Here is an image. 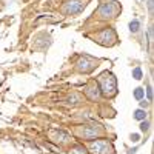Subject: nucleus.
Segmentation results:
<instances>
[{"label": "nucleus", "mask_w": 154, "mask_h": 154, "mask_svg": "<svg viewBox=\"0 0 154 154\" xmlns=\"http://www.w3.org/2000/svg\"><path fill=\"white\" fill-rule=\"evenodd\" d=\"M100 89L103 96L106 97H112L116 93H117V85H116V77L111 72H103L100 75Z\"/></svg>", "instance_id": "nucleus-1"}, {"label": "nucleus", "mask_w": 154, "mask_h": 154, "mask_svg": "<svg viewBox=\"0 0 154 154\" xmlns=\"http://www.w3.org/2000/svg\"><path fill=\"white\" fill-rule=\"evenodd\" d=\"M119 12V6L116 5V2H112V0H108V2L102 3L97 14L102 17V19H108V17H116V14Z\"/></svg>", "instance_id": "nucleus-2"}, {"label": "nucleus", "mask_w": 154, "mask_h": 154, "mask_svg": "<svg viewBox=\"0 0 154 154\" xmlns=\"http://www.w3.org/2000/svg\"><path fill=\"white\" fill-rule=\"evenodd\" d=\"M83 8H85V3L82 0H69V2H66L65 6H63V12H65V14H77V12H80Z\"/></svg>", "instance_id": "nucleus-3"}, {"label": "nucleus", "mask_w": 154, "mask_h": 154, "mask_svg": "<svg viewBox=\"0 0 154 154\" xmlns=\"http://www.w3.org/2000/svg\"><path fill=\"white\" fill-rule=\"evenodd\" d=\"M91 152L93 154H111V146L106 140H97L91 143Z\"/></svg>", "instance_id": "nucleus-4"}, {"label": "nucleus", "mask_w": 154, "mask_h": 154, "mask_svg": "<svg viewBox=\"0 0 154 154\" xmlns=\"http://www.w3.org/2000/svg\"><path fill=\"white\" fill-rule=\"evenodd\" d=\"M94 66H96V62L91 60L89 57H82L79 62H77V69H79V71H83V72L93 71Z\"/></svg>", "instance_id": "nucleus-5"}, {"label": "nucleus", "mask_w": 154, "mask_h": 154, "mask_svg": "<svg viewBox=\"0 0 154 154\" xmlns=\"http://www.w3.org/2000/svg\"><path fill=\"white\" fill-rule=\"evenodd\" d=\"M85 93L91 100H96V99H99V86L96 83H89L85 88Z\"/></svg>", "instance_id": "nucleus-6"}, {"label": "nucleus", "mask_w": 154, "mask_h": 154, "mask_svg": "<svg viewBox=\"0 0 154 154\" xmlns=\"http://www.w3.org/2000/svg\"><path fill=\"white\" fill-rule=\"evenodd\" d=\"M102 40H116V32H114L111 28L102 31V32L97 35V42H102Z\"/></svg>", "instance_id": "nucleus-7"}, {"label": "nucleus", "mask_w": 154, "mask_h": 154, "mask_svg": "<svg viewBox=\"0 0 154 154\" xmlns=\"http://www.w3.org/2000/svg\"><path fill=\"white\" fill-rule=\"evenodd\" d=\"M99 133H100V131H99V128H97V126H93L91 130H88V128H83L82 136L86 137V139H91V137H96Z\"/></svg>", "instance_id": "nucleus-8"}, {"label": "nucleus", "mask_w": 154, "mask_h": 154, "mask_svg": "<svg viewBox=\"0 0 154 154\" xmlns=\"http://www.w3.org/2000/svg\"><path fill=\"white\" fill-rule=\"evenodd\" d=\"M134 117H136L137 120H143V119L146 117V112H145L143 109H137L136 114H134Z\"/></svg>", "instance_id": "nucleus-9"}, {"label": "nucleus", "mask_w": 154, "mask_h": 154, "mask_svg": "<svg viewBox=\"0 0 154 154\" xmlns=\"http://www.w3.org/2000/svg\"><path fill=\"white\" fill-rule=\"evenodd\" d=\"M139 26H140V23H139V20H133V22L130 23V29H131L133 32H136V31L139 29Z\"/></svg>", "instance_id": "nucleus-10"}, {"label": "nucleus", "mask_w": 154, "mask_h": 154, "mask_svg": "<svg viewBox=\"0 0 154 154\" xmlns=\"http://www.w3.org/2000/svg\"><path fill=\"white\" fill-rule=\"evenodd\" d=\"M71 154H86V152H85L83 146H75V148L71 151Z\"/></svg>", "instance_id": "nucleus-11"}, {"label": "nucleus", "mask_w": 154, "mask_h": 154, "mask_svg": "<svg viewBox=\"0 0 154 154\" xmlns=\"http://www.w3.org/2000/svg\"><path fill=\"white\" fill-rule=\"evenodd\" d=\"M133 75H134V79H142V71H140V68H136L134 71H133Z\"/></svg>", "instance_id": "nucleus-12"}, {"label": "nucleus", "mask_w": 154, "mask_h": 154, "mask_svg": "<svg viewBox=\"0 0 154 154\" xmlns=\"http://www.w3.org/2000/svg\"><path fill=\"white\" fill-rule=\"evenodd\" d=\"M134 96H136V99H142V97H143V89H142V88H137L136 93H134Z\"/></svg>", "instance_id": "nucleus-13"}, {"label": "nucleus", "mask_w": 154, "mask_h": 154, "mask_svg": "<svg viewBox=\"0 0 154 154\" xmlns=\"http://www.w3.org/2000/svg\"><path fill=\"white\" fill-rule=\"evenodd\" d=\"M148 126H149L148 122H143L142 125H140V130H142V131H146V130H148Z\"/></svg>", "instance_id": "nucleus-14"}, {"label": "nucleus", "mask_w": 154, "mask_h": 154, "mask_svg": "<svg viewBox=\"0 0 154 154\" xmlns=\"http://www.w3.org/2000/svg\"><path fill=\"white\" fill-rule=\"evenodd\" d=\"M133 140H134V142H137V140H139V136L137 134H133V137H131Z\"/></svg>", "instance_id": "nucleus-15"}]
</instances>
